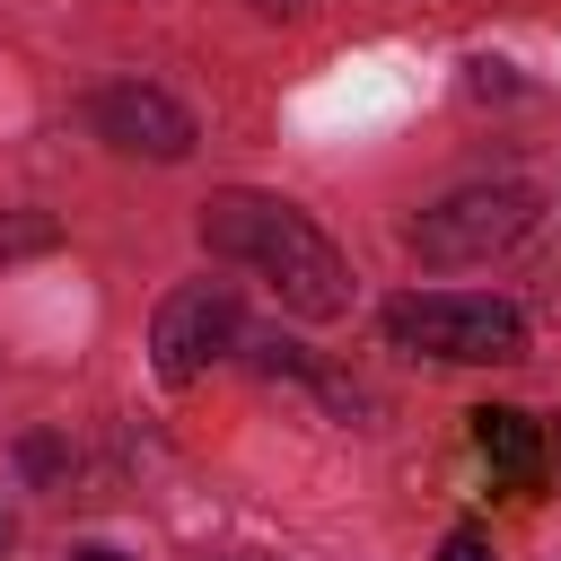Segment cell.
<instances>
[{"label":"cell","instance_id":"obj_1","mask_svg":"<svg viewBox=\"0 0 561 561\" xmlns=\"http://www.w3.org/2000/svg\"><path fill=\"white\" fill-rule=\"evenodd\" d=\"M202 237H210V254L254 263L280 289V307H298V316H342L351 307V263L333 254V237L307 210L272 202V193H219L202 210Z\"/></svg>","mask_w":561,"mask_h":561},{"label":"cell","instance_id":"obj_2","mask_svg":"<svg viewBox=\"0 0 561 561\" xmlns=\"http://www.w3.org/2000/svg\"><path fill=\"white\" fill-rule=\"evenodd\" d=\"M386 333H394L403 351H430V359H456V368L526 359V316H517L508 298H465V289L394 298V307H386Z\"/></svg>","mask_w":561,"mask_h":561},{"label":"cell","instance_id":"obj_3","mask_svg":"<svg viewBox=\"0 0 561 561\" xmlns=\"http://www.w3.org/2000/svg\"><path fill=\"white\" fill-rule=\"evenodd\" d=\"M245 342V324H237V289L228 280H184L158 316H149V359H158V377L167 386H193L210 359H228Z\"/></svg>","mask_w":561,"mask_h":561},{"label":"cell","instance_id":"obj_4","mask_svg":"<svg viewBox=\"0 0 561 561\" xmlns=\"http://www.w3.org/2000/svg\"><path fill=\"white\" fill-rule=\"evenodd\" d=\"M526 219H535V193L526 184H473V193H447L438 210H421L412 254L421 263H482L508 237H526Z\"/></svg>","mask_w":561,"mask_h":561},{"label":"cell","instance_id":"obj_5","mask_svg":"<svg viewBox=\"0 0 561 561\" xmlns=\"http://www.w3.org/2000/svg\"><path fill=\"white\" fill-rule=\"evenodd\" d=\"M96 131L114 149H131V158H184L193 149V114L167 88H140V79H123V88L96 96Z\"/></svg>","mask_w":561,"mask_h":561},{"label":"cell","instance_id":"obj_6","mask_svg":"<svg viewBox=\"0 0 561 561\" xmlns=\"http://www.w3.org/2000/svg\"><path fill=\"white\" fill-rule=\"evenodd\" d=\"M473 447H482L517 491H535V482H543V430H535L517 403H482V412H473Z\"/></svg>","mask_w":561,"mask_h":561},{"label":"cell","instance_id":"obj_7","mask_svg":"<svg viewBox=\"0 0 561 561\" xmlns=\"http://www.w3.org/2000/svg\"><path fill=\"white\" fill-rule=\"evenodd\" d=\"M53 245V219H0V254H35Z\"/></svg>","mask_w":561,"mask_h":561},{"label":"cell","instance_id":"obj_8","mask_svg":"<svg viewBox=\"0 0 561 561\" xmlns=\"http://www.w3.org/2000/svg\"><path fill=\"white\" fill-rule=\"evenodd\" d=\"M438 561H491V535H482V526H456V535L438 543Z\"/></svg>","mask_w":561,"mask_h":561},{"label":"cell","instance_id":"obj_9","mask_svg":"<svg viewBox=\"0 0 561 561\" xmlns=\"http://www.w3.org/2000/svg\"><path fill=\"white\" fill-rule=\"evenodd\" d=\"M70 561H123V552H114V543H79Z\"/></svg>","mask_w":561,"mask_h":561},{"label":"cell","instance_id":"obj_10","mask_svg":"<svg viewBox=\"0 0 561 561\" xmlns=\"http://www.w3.org/2000/svg\"><path fill=\"white\" fill-rule=\"evenodd\" d=\"M263 9H298V0H263Z\"/></svg>","mask_w":561,"mask_h":561},{"label":"cell","instance_id":"obj_11","mask_svg":"<svg viewBox=\"0 0 561 561\" xmlns=\"http://www.w3.org/2000/svg\"><path fill=\"white\" fill-rule=\"evenodd\" d=\"M552 447H561V430H552Z\"/></svg>","mask_w":561,"mask_h":561}]
</instances>
